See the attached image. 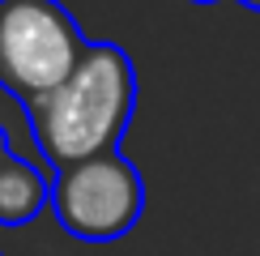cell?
<instances>
[{
  "mask_svg": "<svg viewBox=\"0 0 260 256\" xmlns=\"http://www.w3.org/2000/svg\"><path fill=\"white\" fill-rule=\"evenodd\" d=\"M51 209L77 239L111 243L137 227L145 209V184L124 154H99L51 175Z\"/></svg>",
  "mask_w": 260,
  "mask_h": 256,
  "instance_id": "obj_3",
  "label": "cell"
},
{
  "mask_svg": "<svg viewBox=\"0 0 260 256\" xmlns=\"http://www.w3.org/2000/svg\"><path fill=\"white\" fill-rule=\"evenodd\" d=\"M192 5H213V0H192Z\"/></svg>",
  "mask_w": 260,
  "mask_h": 256,
  "instance_id": "obj_6",
  "label": "cell"
},
{
  "mask_svg": "<svg viewBox=\"0 0 260 256\" xmlns=\"http://www.w3.org/2000/svg\"><path fill=\"white\" fill-rule=\"evenodd\" d=\"M85 47L60 0H0V85L21 107L64 85Z\"/></svg>",
  "mask_w": 260,
  "mask_h": 256,
  "instance_id": "obj_2",
  "label": "cell"
},
{
  "mask_svg": "<svg viewBox=\"0 0 260 256\" xmlns=\"http://www.w3.org/2000/svg\"><path fill=\"white\" fill-rule=\"evenodd\" d=\"M51 201V175L21 158L0 128V227H26Z\"/></svg>",
  "mask_w": 260,
  "mask_h": 256,
  "instance_id": "obj_4",
  "label": "cell"
},
{
  "mask_svg": "<svg viewBox=\"0 0 260 256\" xmlns=\"http://www.w3.org/2000/svg\"><path fill=\"white\" fill-rule=\"evenodd\" d=\"M137 107V69L124 47L90 43L77 69L47 99L30 103V137H35L43 167L56 175L85 158L115 154Z\"/></svg>",
  "mask_w": 260,
  "mask_h": 256,
  "instance_id": "obj_1",
  "label": "cell"
},
{
  "mask_svg": "<svg viewBox=\"0 0 260 256\" xmlns=\"http://www.w3.org/2000/svg\"><path fill=\"white\" fill-rule=\"evenodd\" d=\"M239 5H243V9H256V13H260V0H239Z\"/></svg>",
  "mask_w": 260,
  "mask_h": 256,
  "instance_id": "obj_5",
  "label": "cell"
}]
</instances>
